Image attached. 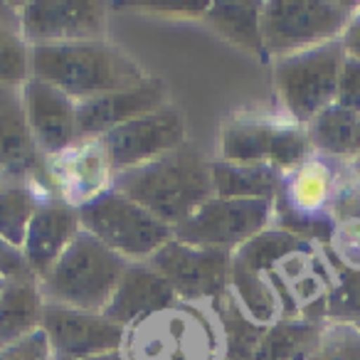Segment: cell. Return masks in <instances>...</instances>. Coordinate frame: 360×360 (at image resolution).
Segmentation results:
<instances>
[{"label":"cell","instance_id":"obj_28","mask_svg":"<svg viewBox=\"0 0 360 360\" xmlns=\"http://www.w3.org/2000/svg\"><path fill=\"white\" fill-rule=\"evenodd\" d=\"M328 306L335 316H360V274L345 271L340 286H335L330 294Z\"/></svg>","mask_w":360,"mask_h":360},{"label":"cell","instance_id":"obj_8","mask_svg":"<svg viewBox=\"0 0 360 360\" xmlns=\"http://www.w3.org/2000/svg\"><path fill=\"white\" fill-rule=\"evenodd\" d=\"M96 141L104 150L111 173H121L186 146V121L175 106L165 104L163 109L129 121Z\"/></svg>","mask_w":360,"mask_h":360},{"label":"cell","instance_id":"obj_32","mask_svg":"<svg viewBox=\"0 0 360 360\" xmlns=\"http://www.w3.org/2000/svg\"><path fill=\"white\" fill-rule=\"evenodd\" d=\"M343 50L348 57H355V60H360V13L350 20V25L345 27L343 32Z\"/></svg>","mask_w":360,"mask_h":360},{"label":"cell","instance_id":"obj_2","mask_svg":"<svg viewBox=\"0 0 360 360\" xmlns=\"http://www.w3.org/2000/svg\"><path fill=\"white\" fill-rule=\"evenodd\" d=\"M114 191L175 227L215 195L210 163L188 146L150 163L114 173Z\"/></svg>","mask_w":360,"mask_h":360},{"label":"cell","instance_id":"obj_12","mask_svg":"<svg viewBox=\"0 0 360 360\" xmlns=\"http://www.w3.org/2000/svg\"><path fill=\"white\" fill-rule=\"evenodd\" d=\"M22 101H25L32 141L40 155L57 158L82 139L77 124V101L57 86L30 77L22 84Z\"/></svg>","mask_w":360,"mask_h":360},{"label":"cell","instance_id":"obj_17","mask_svg":"<svg viewBox=\"0 0 360 360\" xmlns=\"http://www.w3.org/2000/svg\"><path fill=\"white\" fill-rule=\"evenodd\" d=\"M45 309L47 301L35 276L8 281L0 294V348L15 345L42 330Z\"/></svg>","mask_w":360,"mask_h":360},{"label":"cell","instance_id":"obj_19","mask_svg":"<svg viewBox=\"0 0 360 360\" xmlns=\"http://www.w3.org/2000/svg\"><path fill=\"white\" fill-rule=\"evenodd\" d=\"M212 188L217 198L232 200H271L276 191V168L264 163H232L217 160L210 163Z\"/></svg>","mask_w":360,"mask_h":360},{"label":"cell","instance_id":"obj_11","mask_svg":"<svg viewBox=\"0 0 360 360\" xmlns=\"http://www.w3.org/2000/svg\"><path fill=\"white\" fill-rule=\"evenodd\" d=\"M42 330L62 360H91L116 353L124 340V326L114 323L104 314L65 309L57 304H47Z\"/></svg>","mask_w":360,"mask_h":360},{"label":"cell","instance_id":"obj_22","mask_svg":"<svg viewBox=\"0 0 360 360\" xmlns=\"http://www.w3.org/2000/svg\"><path fill=\"white\" fill-rule=\"evenodd\" d=\"M30 77V47L20 32V13L0 3V84L22 86Z\"/></svg>","mask_w":360,"mask_h":360},{"label":"cell","instance_id":"obj_25","mask_svg":"<svg viewBox=\"0 0 360 360\" xmlns=\"http://www.w3.org/2000/svg\"><path fill=\"white\" fill-rule=\"evenodd\" d=\"M37 212L35 195L25 186L0 188V237L15 247H22L32 217Z\"/></svg>","mask_w":360,"mask_h":360},{"label":"cell","instance_id":"obj_30","mask_svg":"<svg viewBox=\"0 0 360 360\" xmlns=\"http://www.w3.org/2000/svg\"><path fill=\"white\" fill-rule=\"evenodd\" d=\"M0 276L6 281L13 279H30L32 271L22 255V247H15L0 237Z\"/></svg>","mask_w":360,"mask_h":360},{"label":"cell","instance_id":"obj_18","mask_svg":"<svg viewBox=\"0 0 360 360\" xmlns=\"http://www.w3.org/2000/svg\"><path fill=\"white\" fill-rule=\"evenodd\" d=\"M91 141H94V143L86 146V148L72 146L67 153L55 158L62 163V168H57L55 175L62 183L65 195L75 202V207H82L84 202H89L91 198L104 193L106 173L111 170L99 141L96 139H91Z\"/></svg>","mask_w":360,"mask_h":360},{"label":"cell","instance_id":"obj_34","mask_svg":"<svg viewBox=\"0 0 360 360\" xmlns=\"http://www.w3.org/2000/svg\"><path fill=\"white\" fill-rule=\"evenodd\" d=\"M3 175H6V173H3V168H0V183H3Z\"/></svg>","mask_w":360,"mask_h":360},{"label":"cell","instance_id":"obj_29","mask_svg":"<svg viewBox=\"0 0 360 360\" xmlns=\"http://www.w3.org/2000/svg\"><path fill=\"white\" fill-rule=\"evenodd\" d=\"M50 353L52 345L47 340L45 330H37L20 343L0 348V360H50Z\"/></svg>","mask_w":360,"mask_h":360},{"label":"cell","instance_id":"obj_20","mask_svg":"<svg viewBox=\"0 0 360 360\" xmlns=\"http://www.w3.org/2000/svg\"><path fill=\"white\" fill-rule=\"evenodd\" d=\"M205 20L217 35L250 52H262V3H210Z\"/></svg>","mask_w":360,"mask_h":360},{"label":"cell","instance_id":"obj_5","mask_svg":"<svg viewBox=\"0 0 360 360\" xmlns=\"http://www.w3.org/2000/svg\"><path fill=\"white\" fill-rule=\"evenodd\" d=\"M345 60L343 42L335 40L311 50L276 57L274 84L281 104L296 121H314L335 104L338 75Z\"/></svg>","mask_w":360,"mask_h":360},{"label":"cell","instance_id":"obj_1","mask_svg":"<svg viewBox=\"0 0 360 360\" xmlns=\"http://www.w3.org/2000/svg\"><path fill=\"white\" fill-rule=\"evenodd\" d=\"M30 72L65 91L77 104L109 91L129 89L146 79L143 70L124 50L104 40L32 45Z\"/></svg>","mask_w":360,"mask_h":360},{"label":"cell","instance_id":"obj_3","mask_svg":"<svg viewBox=\"0 0 360 360\" xmlns=\"http://www.w3.org/2000/svg\"><path fill=\"white\" fill-rule=\"evenodd\" d=\"M129 262L101 245L94 235L79 230L62 257L40 281L47 304L104 314Z\"/></svg>","mask_w":360,"mask_h":360},{"label":"cell","instance_id":"obj_23","mask_svg":"<svg viewBox=\"0 0 360 360\" xmlns=\"http://www.w3.org/2000/svg\"><path fill=\"white\" fill-rule=\"evenodd\" d=\"M274 129L262 121H235L222 131V160L232 163H264Z\"/></svg>","mask_w":360,"mask_h":360},{"label":"cell","instance_id":"obj_9","mask_svg":"<svg viewBox=\"0 0 360 360\" xmlns=\"http://www.w3.org/2000/svg\"><path fill=\"white\" fill-rule=\"evenodd\" d=\"M148 264L168 279L178 299L215 301L220 294H225L230 284L232 252L193 247L173 237L150 257Z\"/></svg>","mask_w":360,"mask_h":360},{"label":"cell","instance_id":"obj_10","mask_svg":"<svg viewBox=\"0 0 360 360\" xmlns=\"http://www.w3.org/2000/svg\"><path fill=\"white\" fill-rule=\"evenodd\" d=\"M104 3L91 0H35L20 11V32L32 45L104 40Z\"/></svg>","mask_w":360,"mask_h":360},{"label":"cell","instance_id":"obj_27","mask_svg":"<svg viewBox=\"0 0 360 360\" xmlns=\"http://www.w3.org/2000/svg\"><path fill=\"white\" fill-rule=\"evenodd\" d=\"M335 106L360 114V60L345 55L343 67L338 75V89H335Z\"/></svg>","mask_w":360,"mask_h":360},{"label":"cell","instance_id":"obj_13","mask_svg":"<svg viewBox=\"0 0 360 360\" xmlns=\"http://www.w3.org/2000/svg\"><path fill=\"white\" fill-rule=\"evenodd\" d=\"M168 104V91L160 79L146 77L141 84L129 89L109 91L77 104V124L82 139H99L119 126L141 119L146 114L163 109Z\"/></svg>","mask_w":360,"mask_h":360},{"label":"cell","instance_id":"obj_31","mask_svg":"<svg viewBox=\"0 0 360 360\" xmlns=\"http://www.w3.org/2000/svg\"><path fill=\"white\" fill-rule=\"evenodd\" d=\"M134 8H146L148 13H160V15H200L205 18L210 3L200 0V3H163V0H155V3H131Z\"/></svg>","mask_w":360,"mask_h":360},{"label":"cell","instance_id":"obj_24","mask_svg":"<svg viewBox=\"0 0 360 360\" xmlns=\"http://www.w3.org/2000/svg\"><path fill=\"white\" fill-rule=\"evenodd\" d=\"M316 340V326L309 321H281L269 326L255 360H299L309 353Z\"/></svg>","mask_w":360,"mask_h":360},{"label":"cell","instance_id":"obj_15","mask_svg":"<svg viewBox=\"0 0 360 360\" xmlns=\"http://www.w3.org/2000/svg\"><path fill=\"white\" fill-rule=\"evenodd\" d=\"M79 230V210L70 202H47L37 207L22 242V255L35 279H42L55 266Z\"/></svg>","mask_w":360,"mask_h":360},{"label":"cell","instance_id":"obj_21","mask_svg":"<svg viewBox=\"0 0 360 360\" xmlns=\"http://www.w3.org/2000/svg\"><path fill=\"white\" fill-rule=\"evenodd\" d=\"M309 141L326 153H350L360 148V114L335 104L328 106L311 121Z\"/></svg>","mask_w":360,"mask_h":360},{"label":"cell","instance_id":"obj_14","mask_svg":"<svg viewBox=\"0 0 360 360\" xmlns=\"http://www.w3.org/2000/svg\"><path fill=\"white\" fill-rule=\"evenodd\" d=\"M178 294L163 274L146 264H129L116 286L114 296L106 304L104 316L119 326L141 323V321L158 316L178 304Z\"/></svg>","mask_w":360,"mask_h":360},{"label":"cell","instance_id":"obj_16","mask_svg":"<svg viewBox=\"0 0 360 360\" xmlns=\"http://www.w3.org/2000/svg\"><path fill=\"white\" fill-rule=\"evenodd\" d=\"M0 168L6 175L25 178L40 168V153L27 124L22 86L0 84Z\"/></svg>","mask_w":360,"mask_h":360},{"label":"cell","instance_id":"obj_26","mask_svg":"<svg viewBox=\"0 0 360 360\" xmlns=\"http://www.w3.org/2000/svg\"><path fill=\"white\" fill-rule=\"evenodd\" d=\"M309 143H311L309 134H304L301 129H294V126L274 129L271 146H269V163L274 165V168H289V165H296L306 155Z\"/></svg>","mask_w":360,"mask_h":360},{"label":"cell","instance_id":"obj_4","mask_svg":"<svg viewBox=\"0 0 360 360\" xmlns=\"http://www.w3.org/2000/svg\"><path fill=\"white\" fill-rule=\"evenodd\" d=\"M77 210L82 230L94 235L126 262L150 259L160 247L173 240V227L114 188L99 193Z\"/></svg>","mask_w":360,"mask_h":360},{"label":"cell","instance_id":"obj_6","mask_svg":"<svg viewBox=\"0 0 360 360\" xmlns=\"http://www.w3.org/2000/svg\"><path fill=\"white\" fill-rule=\"evenodd\" d=\"M348 25V6L338 3L276 0L262 6V45L276 57L335 42Z\"/></svg>","mask_w":360,"mask_h":360},{"label":"cell","instance_id":"obj_33","mask_svg":"<svg viewBox=\"0 0 360 360\" xmlns=\"http://www.w3.org/2000/svg\"><path fill=\"white\" fill-rule=\"evenodd\" d=\"M6 284H8V281L3 279V276H0V294H3V289H6Z\"/></svg>","mask_w":360,"mask_h":360},{"label":"cell","instance_id":"obj_7","mask_svg":"<svg viewBox=\"0 0 360 360\" xmlns=\"http://www.w3.org/2000/svg\"><path fill=\"white\" fill-rule=\"evenodd\" d=\"M271 215V200H232L212 195L173 227V237L193 247L235 252L259 232Z\"/></svg>","mask_w":360,"mask_h":360}]
</instances>
